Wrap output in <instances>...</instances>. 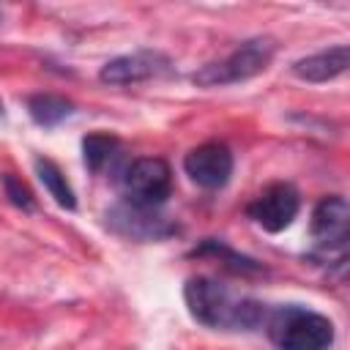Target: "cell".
<instances>
[{"instance_id":"6da1fadb","label":"cell","mask_w":350,"mask_h":350,"mask_svg":"<svg viewBox=\"0 0 350 350\" xmlns=\"http://www.w3.org/2000/svg\"><path fill=\"white\" fill-rule=\"evenodd\" d=\"M183 301L189 314L208 328L252 331L268 317L265 304L254 298H235L221 282L211 276H191L183 284Z\"/></svg>"},{"instance_id":"7a4b0ae2","label":"cell","mask_w":350,"mask_h":350,"mask_svg":"<svg viewBox=\"0 0 350 350\" xmlns=\"http://www.w3.org/2000/svg\"><path fill=\"white\" fill-rule=\"evenodd\" d=\"M268 336L279 350H328L334 345V323L306 306H279L265 317Z\"/></svg>"},{"instance_id":"3957f363","label":"cell","mask_w":350,"mask_h":350,"mask_svg":"<svg viewBox=\"0 0 350 350\" xmlns=\"http://www.w3.org/2000/svg\"><path fill=\"white\" fill-rule=\"evenodd\" d=\"M276 55V41L271 36H257L235 46L224 60H213L200 66L191 74V82L197 88H224V85H238L246 82L257 74H262Z\"/></svg>"},{"instance_id":"277c9868","label":"cell","mask_w":350,"mask_h":350,"mask_svg":"<svg viewBox=\"0 0 350 350\" xmlns=\"http://www.w3.org/2000/svg\"><path fill=\"white\" fill-rule=\"evenodd\" d=\"M120 186H123V197L129 205L156 211L172 194V170L164 159L145 156V159L131 161L123 170Z\"/></svg>"},{"instance_id":"5b68a950","label":"cell","mask_w":350,"mask_h":350,"mask_svg":"<svg viewBox=\"0 0 350 350\" xmlns=\"http://www.w3.org/2000/svg\"><path fill=\"white\" fill-rule=\"evenodd\" d=\"M301 211V194L293 183L279 180L265 186L249 205H246V216L262 227L265 232H282L293 224V219Z\"/></svg>"},{"instance_id":"8992f818","label":"cell","mask_w":350,"mask_h":350,"mask_svg":"<svg viewBox=\"0 0 350 350\" xmlns=\"http://www.w3.org/2000/svg\"><path fill=\"white\" fill-rule=\"evenodd\" d=\"M172 74V60L159 49H137L107 60L98 71L104 85H137L145 79H159Z\"/></svg>"},{"instance_id":"52a82bcc","label":"cell","mask_w":350,"mask_h":350,"mask_svg":"<svg viewBox=\"0 0 350 350\" xmlns=\"http://www.w3.org/2000/svg\"><path fill=\"white\" fill-rule=\"evenodd\" d=\"M107 227L129 241H164L178 232V224L167 216H159L156 211L137 208L129 202H118L107 211Z\"/></svg>"},{"instance_id":"ba28073f","label":"cell","mask_w":350,"mask_h":350,"mask_svg":"<svg viewBox=\"0 0 350 350\" xmlns=\"http://www.w3.org/2000/svg\"><path fill=\"white\" fill-rule=\"evenodd\" d=\"M347 230H350V205L342 194H331L323 197L314 211H312V221H309V232L314 238V243L320 249L339 252L345 254V243H347Z\"/></svg>"},{"instance_id":"9c48e42d","label":"cell","mask_w":350,"mask_h":350,"mask_svg":"<svg viewBox=\"0 0 350 350\" xmlns=\"http://www.w3.org/2000/svg\"><path fill=\"white\" fill-rule=\"evenodd\" d=\"M183 172L191 178V183H197L200 189L216 191L221 186H227L230 175H232V153L227 145L221 142H205L191 148L183 156Z\"/></svg>"},{"instance_id":"30bf717a","label":"cell","mask_w":350,"mask_h":350,"mask_svg":"<svg viewBox=\"0 0 350 350\" xmlns=\"http://www.w3.org/2000/svg\"><path fill=\"white\" fill-rule=\"evenodd\" d=\"M350 66V46L347 44H336V46H328V49H320L314 55H306L301 60L293 63V74L301 79V82H331L336 79L339 74H345Z\"/></svg>"},{"instance_id":"8fae6325","label":"cell","mask_w":350,"mask_h":350,"mask_svg":"<svg viewBox=\"0 0 350 350\" xmlns=\"http://www.w3.org/2000/svg\"><path fill=\"white\" fill-rule=\"evenodd\" d=\"M120 156V142L118 137L112 134H101V131H93L82 139V159H85V167L96 175L107 172Z\"/></svg>"},{"instance_id":"7c38bea8","label":"cell","mask_w":350,"mask_h":350,"mask_svg":"<svg viewBox=\"0 0 350 350\" xmlns=\"http://www.w3.org/2000/svg\"><path fill=\"white\" fill-rule=\"evenodd\" d=\"M27 115L33 118V123L52 129V126H57L74 115V104L63 96H55V93H33L27 98Z\"/></svg>"},{"instance_id":"4fadbf2b","label":"cell","mask_w":350,"mask_h":350,"mask_svg":"<svg viewBox=\"0 0 350 350\" xmlns=\"http://www.w3.org/2000/svg\"><path fill=\"white\" fill-rule=\"evenodd\" d=\"M36 175H38V180L44 183V189L49 191V197H52L60 208H66V211H74V208H77L74 189H71V183L66 180L63 170H60L52 159H36Z\"/></svg>"},{"instance_id":"5bb4252c","label":"cell","mask_w":350,"mask_h":350,"mask_svg":"<svg viewBox=\"0 0 350 350\" xmlns=\"http://www.w3.org/2000/svg\"><path fill=\"white\" fill-rule=\"evenodd\" d=\"M191 254H213V257H221V262H224L230 271H235V273H262V271H265L257 260L243 257V254H238V252L227 249L221 241H213V238L202 241Z\"/></svg>"},{"instance_id":"9a60e30c","label":"cell","mask_w":350,"mask_h":350,"mask_svg":"<svg viewBox=\"0 0 350 350\" xmlns=\"http://www.w3.org/2000/svg\"><path fill=\"white\" fill-rule=\"evenodd\" d=\"M3 191H5V197H8V202H11L14 208H19V211H25V213H33V211H36V197H33V191H30L14 172H5V175H3Z\"/></svg>"}]
</instances>
